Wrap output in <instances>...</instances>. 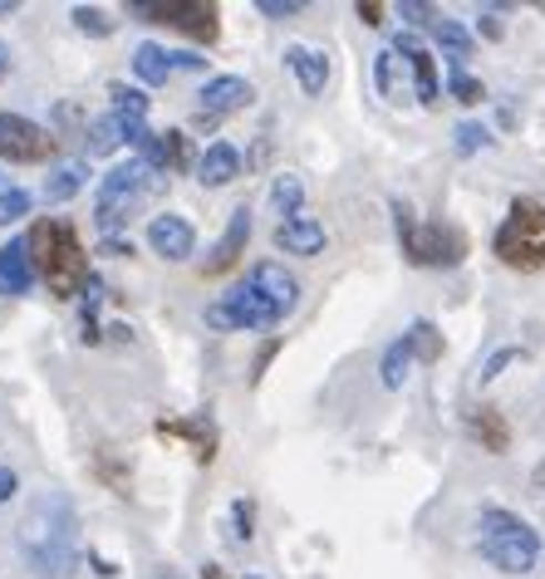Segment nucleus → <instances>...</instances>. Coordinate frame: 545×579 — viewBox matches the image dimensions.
Listing matches in <instances>:
<instances>
[{
    "label": "nucleus",
    "instance_id": "nucleus-18",
    "mask_svg": "<svg viewBox=\"0 0 545 579\" xmlns=\"http://www.w3.org/2000/svg\"><path fill=\"white\" fill-rule=\"evenodd\" d=\"M197 177H202V187H226V182L241 177V153L232 143H212L197 163Z\"/></svg>",
    "mask_w": 545,
    "mask_h": 579
},
{
    "label": "nucleus",
    "instance_id": "nucleus-21",
    "mask_svg": "<svg viewBox=\"0 0 545 579\" xmlns=\"http://www.w3.org/2000/svg\"><path fill=\"white\" fill-rule=\"evenodd\" d=\"M133 70H138L143 84H167L177 64H173V54H167L163 44L147 40V44H138V54H133Z\"/></svg>",
    "mask_w": 545,
    "mask_h": 579
},
{
    "label": "nucleus",
    "instance_id": "nucleus-34",
    "mask_svg": "<svg viewBox=\"0 0 545 579\" xmlns=\"http://www.w3.org/2000/svg\"><path fill=\"white\" fill-rule=\"evenodd\" d=\"M516 359H521V349H511V344H506V349H496V354L482 363V373H476V379H482V383L502 379V373H506V369H511V363H516Z\"/></svg>",
    "mask_w": 545,
    "mask_h": 579
},
{
    "label": "nucleus",
    "instance_id": "nucleus-45",
    "mask_svg": "<svg viewBox=\"0 0 545 579\" xmlns=\"http://www.w3.org/2000/svg\"><path fill=\"white\" fill-rule=\"evenodd\" d=\"M276 349H280V344H276V339H270V344H266V349H260V354H256V373H251V379H260V373H266V363H270V359H276Z\"/></svg>",
    "mask_w": 545,
    "mask_h": 579
},
{
    "label": "nucleus",
    "instance_id": "nucleus-20",
    "mask_svg": "<svg viewBox=\"0 0 545 579\" xmlns=\"http://www.w3.org/2000/svg\"><path fill=\"white\" fill-rule=\"evenodd\" d=\"M123 143H128V128H123V123L113 118V113H109V118H94V123L84 128V147H89V157H109V153H119Z\"/></svg>",
    "mask_w": 545,
    "mask_h": 579
},
{
    "label": "nucleus",
    "instance_id": "nucleus-41",
    "mask_svg": "<svg viewBox=\"0 0 545 579\" xmlns=\"http://www.w3.org/2000/svg\"><path fill=\"white\" fill-rule=\"evenodd\" d=\"M354 15L363 20V25H383V6H379V0H359Z\"/></svg>",
    "mask_w": 545,
    "mask_h": 579
},
{
    "label": "nucleus",
    "instance_id": "nucleus-14",
    "mask_svg": "<svg viewBox=\"0 0 545 579\" xmlns=\"http://www.w3.org/2000/svg\"><path fill=\"white\" fill-rule=\"evenodd\" d=\"M251 286H256L260 294H266V300L276 304L280 314H290L295 304H300V280H295L290 270L280 266V260H260V266L251 270Z\"/></svg>",
    "mask_w": 545,
    "mask_h": 579
},
{
    "label": "nucleus",
    "instance_id": "nucleus-30",
    "mask_svg": "<svg viewBox=\"0 0 545 579\" xmlns=\"http://www.w3.org/2000/svg\"><path fill=\"white\" fill-rule=\"evenodd\" d=\"M70 15H74V30H84V35H94V40L113 35V20H109V10H99V6H74Z\"/></svg>",
    "mask_w": 545,
    "mask_h": 579
},
{
    "label": "nucleus",
    "instance_id": "nucleus-17",
    "mask_svg": "<svg viewBox=\"0 0 545 579\" xmlns=\"http://www.w3.org/2000/svg\"><path fill=\"white\" fill-rule=\"evenodd\" d=\"M276 246L290 256H320L325 251V226L315 217H290L276 226Z\"/></svg>",
    "mask_w": 545,
    "mask_h": 579
},
{
    "label": "nucleus",
    "instance_id": "nucleus-26",
    "mask_svg": "<svg viewBox=\"0 0 545 579\" xmlns=\"http://www.w3.org/2000/svg\"><path fill=\"white\" fill-rule=\"evenodd\" d=\"M506 226H511V231H521V236H541V241H545V207L536 197H516V201H511Z\"/></svg>",
    "mask_w": 545,
    "mask_h": 579
},
{
    "label": "nucleus",
    "instance_id": "nucleus-42",
    "mask_svg": "<svg viewBox=\"0 0 545 579\" xmlns=\"http://www.w3.org/2000/svg\"><path fill=\"white\" fill-rule=\"evenodd\" d=\"M16 492H20V476L10 472V467H0V502H10Z\"/></svg>",
    "mask_w": 545,
    "mask_h": 579
},
{
    "label": "nucleus",
    "instance_id": "nucleus-44",
    "mask_svg": "<svg viewBox=\"0 0 545 579\" xmlns=\"http://www.w3.org/2000/svg\"><path fill=\"white\" fill-rule=\"evenodd\" d=\"M476 30H482L486 40H502V20H496V15H482V20H476Z\"/></svg>",
    "mask_w": 545,
    "mask_h": 579
},
{
    "label": "nucleus",
    "instance_id": "nucleus-38",
    "mask_svg": "<svg viewBox=\"0 0 545 579\" xmlns=\"http://www.w3.org/2000/svg\"><path fill=\"white\" fill-rule=\"evenodd\" d=\"M99 472L109 476V486H113V492H119V496H128V472H119V467H113V457H109V452H99Z\"/></svg>",
    "mask_w": 545,
    "mask_h": 579
},
{
    "label": "nucleus",
    "instance_id": "nucleus-29",
    "mask_svg": "<svg viewBox=\"0 0 545 579\" xmlns=\"http://www.w3.org/2000/svg\"><path fill=\"white\" fill-rule=\"evenodd\" d=\"M403 339H408V349H413V359H423V363H438L442 359V334L428 320H418Z\"/></svg>",
    "mask_w": 545,
    "mask_h": 579
},
{
    "label": "nucleus",
    "instance_id": "nucleus-6",
    "mask_svg": "<svg viewBox=\"0 0 545 579\" xmlns=\"http://www.w3.org/2000/svg\"><path fill=\"white\" fill-rule=\"evenodd\" d=\"M147 173H153V167H147L143 157H133V163H119L104 177V187H99V226H104V231H113V226L128 217L133 197L147 187Z\"/></svg>",
    "mask_w": 545,
    "mask_h": 579
},
{
    "label": "nucleus",
    "instance_id": "nucleus-37",
    "mask_svg": "<svg viewBox=\"0 0 545 579\" xmlns=\"http://www.w3.org/2000/svg\"><path fill=\"white\" fill-rule=\"evenodd\" d=\"M256 10H260V15H270V20H290V15H300L305 6H300V0H260Z\"/></svg>",
    "mask_w": 545,
    "mask_h": 579
},
{
    "label": "nucleus",
    "instance_id": "nucleus-35",
    "mask_svg": "<svg viewBox=\"0 0 545 579\" xmlns=\"http://www.w3.org/2000/svg\"><path fill=\"white\" fill-rule=\"evenodd\" d=\"M486 143H492V133H486L482 123H462V128H457V153L462 157H472L476 147H486Z\"/></svg>",
    "mask_w": 545,
    "mask_h": 579
},
{
    "label": "nucleus",
    "instance_id": "nucleus-50",
    "mask_svg": "<svg viewBox=\"0 0 545 579\" xmlns=\"http://www.w3.org/2000/svg\"><path fill=\"white\" fill-rule=\"evenodd\" d=\"M251 579H260V575H251Z\"/></svg>",
    "mask_w": 545,
    "mask_h": 579
},
{
    "label": "nucleus",
    "instance_id": "nucleus-1",
    "mask_svg": "<svg viewBox=\"0 0 545 579\" xmlns=\"http://www.w3.org/2000/svg\"><path fill=\"white\" fill-rule=\"evenodd\" d=\"M20 560L35 579H74L79 570V510L64 492H40L16 530Z\"/></svg>",
    "mask_w": 545,
    "mask_h": 579
},
{
    "label": "nucleus",
    "instance_id": "nucleus-49",
    "mask_svg": "<svg viewBox=\"0 0 545 579\" xmlns=\"http://www.w3.org/2000/svg\"><path fill=\"white\" fill-rule=\"evenodd\" d=\"M202 575H207V579H222V570H217V565H202Z\"/></svg>",
    "mask_w": 545,
    "mask_h": 579
},
{
    "label": "nucleus",
    "instance_id": "nucleus-48",
    "mask_svg": "<svg viewBox=\"0 0 545 579\" xmlns=\"http://www.w3.org/2000/svg\"><path fill=\"white\" fill-rule=\"evenodd\" d=\"M0 15H16V0H0Z\"/></svg>",
    "mask_w": 545,
    "mask_h": 579
},
{
    "label": "nucleus",
    "instance_id": "nucleus-19",
    "mask_svg": "<svg viewBox=\"0 0 545 579\" xmlns=\"http://www.w3.org/2000/svg\"><path fill=\"white\" fill-rule=\"evenodd\" d=\"M467 433L482 442L486 452H496V457H502V452L511 447V427H506V417L496 413V407H467Z\"/></svg>",
    "mask_w": 545,
    "mask_h": 579
},
{
    "label": "nucleus",
    "instance_id": "nucleus-40",
    "mask_svg": "<svg viewBox=\"0 0 545 579\" xmlns=\"http://www.w3.org/2000/svg\"><path fill=\"white\" fill-rule=\"evenodd\" d=\"M207 329H217V334H236V320L226 314V304H207Z\"/></svg>",
    "mask_w": 545,
    "mask_h": 579
},
{
    "label": "nucleus",
    "instance_id": "nucleus-46",
    "mask_svg": "<svg viewBox=\"0 0 545 579\" xmlns=\"http://www.w3.org/2000/svg\"><path fill=\"white\" fill-rule=\"evenodd\" d=\"M89 565H94V570H99V575H104V579H109L113 570H119V565H113V560H104V555H89Z\"/></svg>",
    "mask_w": 545,
    "mask_h": 579
},
{
    "label": "nucleus",
    "instance_id": "nucleus-11",
    "mask_svg": "<svg viewBox=\"0 0 545 579\" xmlns=\"http://www.w3.org/2000/svg\"><path fill=\"white\" fill-rule=\"evenodd\" d=\"M147 246H153V251L163 256V260H187L192 251H197V231H192V226L182 221V217H173V211H167V217H153V221H147Z\"/></svg>",
    "mask_w": 545,
    "mask_h": 579
},
{
    "label": "nucleus",
    "instance_id": "nucleus-12",
    "mask_svg": "<svg viewBox=\"0 0 545 579\" xmlns=\"http://www.w3.org/2000/svg\"><path fill=\"white\" fill-rule=\"evenodd\" d=\"M246 241H251V211L236 207L232 221H226V231H222V241H217V251H212L207 266H202V276H226V270H232L236 260H241Z\"/></svg>",
    "mask_w": 545,
    "mask_h": 579
},
{
    "label": "nucleus",
    "instance_id": "nucleus-28",
    "mask_svg": "<svg viewBox=\"0 0 545 579\" xmlns=\"http://www.w3.org/2000/svg\"><path fill=\"white\" fill-rule=\"evenodd\" d=\"M408 363H413V349H408V339H393L389 349H383V389H403L408 379Z\"/></svg>",
    "mask_w": 545,
    "mask_h": 579
},
{
    "label": "nucleus",
    "instance_id": "nucleus-31",
    "mask_svg": "<svg viewBox=\"0 0 545 579\" xmlns=\"http://www.w3.org/2000/svg\"><path fill=\"white\" fill-rule=\"evenodd\" d=\"M373 79H379V94H383V99H399V94H403V84H399V54L383 50L379 64H373Z\"/></svg>",
    "mask_w": 545,
    "mask_h": 579
},
{
    "label": "nucleus",
    "instance_id": "nucleus-43",
    "mask_svg": "<svg viewBox=\"0 0 545 579\" xmlns=\"http://www.w3.org/2000/svg\"><path fill=\"white\" fill-rule=\"evenodd\" d=\"M99 251H104V256H133V241H119V236H109Z\"/></svg>",
    "mask_w": 545,
    "mask_h": 579
},
{
    "label": "nucleus",
    "instance_id": "nucleus-15",
    "mask_svg": "<svg viewBox=\"0 0 545 579\" xmlns=\"http://www.w3.org/2000/svg\"><path fill=\"white\" fill-rule=\"evenodd\" d=\"M286 70L300 79V89L310 99H320L325 94V84H329V60L320 50H310V44H286Z\"/></svg>",
    "mask_w": 545,
    "mask_h": 579
},
{
    "label": "nucleus",
    "instance_id": "nucleus-22",
    "mask_svg": "<svg viewBox=\"0 0 545 579\" xmlns=\"http://www.w3.org/2000/svg\"><path fill=\"white\" fill-rule=\"evenodd\" d=\"M270 207L280 211V221L305 217V182L295 173H280L276 182H270Z\"/></svg>",
    "mask_w": 545,
    "mask_h": 579
},
{
    "label": "nucleus",
    "instance_id": "nucleus-47",
    "mask_svg": "<svg viewBox=\"0 0 545 579\" xmlns=\"http://www.w3.org/2000/svg\"><path fill=\"white\" fill-rule=\"evenodd\" d=\"M6 74H10V50L0 44V79H6Z\"/></svg>",
    "mask_w": 545,
    "mask_h": 579
},
{
    "label": "nucleus",
    "instance_id": "nucleus-16",
    "mask_svg": "<svg viewBox=\"0 0 545 579\" xmlns=\"http://www.w3.org/2000/svg\"><path fill=\"white\" fill-rule=\"evenodd\" d=\"M35 286V260H30L25 241L0 246V294H25Z\"/></svg>",
    "mask_w": 545,
    "mask_h": 579
},
{
    "label": "nucleus",
    "instance_id": "nucleus-5",
    "mask_svg": "<svg viewBox=\"0 0 545 579\" xmlns=\"http://www.w3.org/2000/svg\"><path fill=\"white\" fill-rule=\"evenodd\" d=\"M128 15L173 25L197 44H217V35H222V10L212 6V0H133Z\"/></svg>",
    "mask_w": 545,
    "mask_h": 579
},
{
    "label": "nucleus",
    "instance_id": "nucleus-13",
    "mask_svg": "<svg viewBox=\"0 0 545 579\" xmlns=\"http://www.w3.org/2000/svg\"><path fill=\"white\" fill-rule=\"evenodd\" d=\"M492 251H496V260H502V266H511V270H545V241H541V236L511 231L506 221H502V231H496Z\"/></svg>",
    "mask_w": 545,
    "mask_h": 579
},
{
    "label": "nucleus",
    "instance_id": "nucleus-9",
    "mask_svg": "<svg viewBox=\"0 0 545 579\" xmlns=\"http://www.w3.org/2000/svg\"><path fill=\"white\" fill-rule=\"evenodd\" d=\"M222 304H226V314L236 320V329H276L280 320H286V314H280L276 304H270L266 294L251 286V280H241L236 290H226Z\"/></svg>",
    "mask_w": 545,
    "mask_h": 579
},
{
    "label": "nucleus",
    "instance_id": "nucleus-10",
    "mask_svg": "<svg viewBox=\"0 0 545 579\" xmlns=\"http://www.w3.org/2000/svg\"><path fill=\"white\" fill-rule=\"evenodd\" d=\"M251 99H256V89L246 84L241 74H217V79H207V89H202V118L207 123L232 118V113H241Z\"/></svg>",
    "mask_w": 545,
    "mask_h": 579
},
{
    "label": "nucleus",
    "instance_id": "nucleus-39",
    "mask_svg": "<svg viewBox=\"0 0 545 579\" xmlns=\"http://www.w3.org/2000/svg\"><path fill=\"white\" fill-rule=\"evenodd\" d=\"M399 15L408 20V25H428V20H433V6H428V0H403Z\"/></svg>",
    "mask_w": 545,
    "mask_h": 579
},
{
    "label": "nucleus",
    "instance_id": "nucleus-3",
    "mask_svg": "<svg viewBox=\"0 0 545 579\" xmlns=\"http://www.w3.org/2000/svg\"><path fill=\"white\" fill-rule=\"evenodd\" d=\"M476 545H482V555L496 565V570L506 575H531L541 560V536L526 526L521 516H511L502 506H486L482 520H476Z\"/></svg>",
    "mask_w": 545,
    "mask_h": 579
},
{
    "label": "nucleus",
    "instance_id": "nucleus-27",
    "mask_svg": "<svg viewBox=\"0 0 545 579\" xmlns=\"http://www.w3.org/2000/svg\"><path fill=\"white\" fill-rule=\"evenodd\" d=\"M433 40L448 50V60H457V64H467L472 60V35L457 25V20H438L433 25Z\"/></svg>",
    "mask_w": 545,
    "mask_h": 579
},
{
    "label": "nucleus",
    "instance_id": "nucleus-33",
    "mask_svg": "<svg viewBox=\"0 0 545 579\" xmlns=\"http://www.w3.org/2000/svg\"><path fill=\"white\" fill-rule=\"evenodd\" d=\"M232 520H236V526H232L236 540H251L256 536V506L246 502V496H236V502H232Z\"/></svg>",
    "mask_w": 545,
    "mask_h": 579
},
{
    "label": "nucleus",
    "instance_id": "nucleus-2",
    "mask_svg": "<svg viewBox=\"0 0 545 579\" xmlns=\"http://www.w3.org/2000/svg\"><path fill=\"white\" fill-rule=\"evenodd\" d=\"M25 246H30V260H35V276L50 286V294L70 300V294L89 286V251L70 221H35Z\"/></svg>",
    "mask_w": 545,
    "mask_h": 579
},
{
    "label": "nucleus",
    "instance_id": "nucleus-7",
    "mask_svg": "<svg viewBox=\"0 0 545 579\" xmlns=\"http://www.w3.org/2000/svg\"><path fill=\"white\" fill-rule=\"evenodd\" d=\"M0 157L6 163H50L54 133H44L40 123L20 118V113H0Z\"/></svg>",
    "mask_w": 545,
    "mask_h": 579
},
{
    "label": "nucleus",
    "instance_id": "nucleus-4",
    "mask_svg": "<svg viewBox=\"0 0 545 579\" xmlns=\"http://www.w3.org/2000/svg\"><path fill=\"white\" fill-rule=\"evenodd\" d=\"M393 231L413 266H462L467 260V236L448 221H418L408 201H393Z\"/></svg>",
    "mask_w": 545,
    "mask_h": 579
},
{
    "label": "nucleus",
    "instance_id": "nucleus-32",
    "mask_svg": "<svg viewBox=\"0 0 545 579\" xmlns=\"http://www.w3.org/2000/svg\"><path fill=\"white\" fill-rule=\"evenodd\" d=\"M30 211V192H20V187H6L0 182V226H10V221H20Z\"/></svg>",
    "mask_w": 545,
    "mask_h": 579
},
{
    "label": "nucleus",
    "instance_id": "nucleus-24",
    "mask_svg": "<svg viewBox=\"0 0 545 579\" xmlns=\"http://www.w3.org/2000/svg\"><path fill=\"white\" fill-rule=\"evenodd\" d=\"M408 60V70H413V79H418V99H423L428 108L438 104V94H442V84H438V64H433V54L423 50V44H418V50H408L403 54Z\"/></svg>",
    "mask_w": 545,
    "mask_h": 579
},
{
    "label": "nucleus",
    "instance_id": "nucleus-36",
    "mask_svg": "<svg viewBox=\"0 0 545 579\" xmlns=\"http://www.w3.org/2000/svg\"><path fill=\"white\" fill-rule=\"evenodd\" d=\"M482 79H472V74H452V99L457 104H482Z\"/></svg>",
    "mask_w": 545,
    "mask_h": 579
},
{
    "label": "nucleus",
    "instance_id": "nucleus-25",
    "mask_svg": "<svg viewBox=\"0 0 545 579\" xmlns=\"http://www.w3.org/2000/svg\"><path fill=\"white\" fill-rule=\"evenodd\" d=\"M89 182V167L84 163H64V167H54L50 177H44V201H70L79 187Z\"/></svg>",
    "mask_w": 545,
    "mask_h": 579
},
{
    "label": "nucleus",
    "instance_id": "nucleus-8",
    "mask_svg": "<svg viewBox=\"0 0 545 579\" xmlns=\"http://www.w3.org/2000/svg\"><path fill=\"white\" fill-rule=\"evenodd\" d=\"M157 437H173V442H187L192 457L207 467V462H217V427H212L207 413L197 417H163V423H153Z\"/></svg>",
    "mask_w": 545,
    "mask_h": 579
},
{
    "label": "nucleus",
    "instance_id": "nucleus-23",
    "mask_svg": "<svg viewBox=\"0 0 545 579\" xmlns=\"http://www.w3.org/2000/svg\"><path fill=\"white\" fill-rule=\"evenodd\" d=\"M109 104H113V118H119L123 128H138V123H147V94H138V89L113 84L109 89Z\"/></svg>",
    "mask_w": 545,
    "mask_h": 579
}]
</instances>
